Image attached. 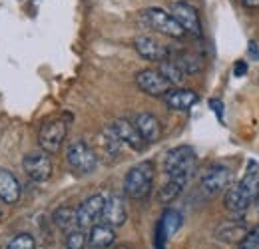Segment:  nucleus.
Segmentation results:
<instances>
[{
  "label": "nucleus",
  "mask_w": 259,
  "mask_h": 249,
  "mask_svg": "<svg viewBox=\"0 0 259 249\" xmlns=\"http://www.w3.org/2000/svg\"><path fill=\"white\" fill-rule=\"evenodd\" d=\"M152 184H154V163L146 159L130 168L124 178V191L132 199H144L150 195Z\"/></svg>",
  "instance_id": "nucleus-1"
},
{
  "label": "nucleus",
  "mask_w": 259,
  "mask_h": 249,
  "mask_svg": "<svg viewBox=\"0 0 259 249\" xmlns=\"http://www.w3.org/2000/svg\"><path fill=\"white\" fill-rule=\"evenodd\" d=\"M195 152L192 146H176L163 157V172L167 178L190 180L195 170Z\"/></svg>",
  "instance_id": "nucleus-2"
},
{
  "label": "nucleus",
  "mask_w": 259,
  "mask_h": 249,
  "mask_svg": "<svg viewBox=\"0 0 259 249\" xmlns=\"http://www.w3.org/2000/svg\"><path fill=\"white\" fill-rule=\"evenodd\" d=\"M140 20L144 26L152 28V30L160 32V34H165L169 38H184L186 36V30L176 22V18L165 12L162 8H146L140 12Z\"/></svg>",
  "instance_id": "nucleus-3"
},
{
  "label": "nucleus",
  "mask_w": 259,
  "mask_h": 249,
  "mask_svg": "<svg viewBox=\"0 0 259 249\" xmlns=\"http://www.w3.org/2000/svg\"><path fill=\"white\" fill-rule=\"evenodd\" d=\"M66 161L76 174L86 176L96 170L98 156L84 140H74L66 150Z\"/></svg>",
  "instance_id": "nucleus-4"
},
{
  "label": "nucleus",
  "mask_w": 259,
  "mask_h": 249,
  "mask_svg": "<svg viewBox=\"0 0 259 249\" xmlns=\"http://www.w3.org/2000/svg\"><path fill=\"white\" fill-rule=\"evenodd\" d=\"M66 134H68V124L64 120H52V122L42 126L38 132V144H40L42 152L56 154L64 144Z\"/></svg>",
  "instance_id": "nucleus-5"
},
{
  "label": "nucleus",
  "mask_w": 259,
  "mask_h": 249,
  "mask_svg": "<svg viewBox=\"0 0 259 249\" xmlns=\"http://www.w3.org/2000/svg\"><path fill=\"white\" fill-rule=\"evenodd\" d=\"M22 168H24L26 176L36 184H42V182L50 180V176H52V159L42 150L26 154L22 159Z\"/></svg>",
  "instance_id": "nucleus-6"
},
{
  "label": "nucleus",
  "mask_w": 259,
  "mask_h": 249,
  "mask_svg": "<svg viewBox=\"0 0 259 249\" xmlns=\"http://www.w3.org/2000/svg\"><path fill=\"white\" fill-rule=\"evenodd\" d=\"M104 203H106V197L102 193H94L90 195L88 199H84L78 208H76V216H78V229H90L94 227L100 218H102V212H104Z\"/></svg>",
  "instance_id": "nucleus-7"
},
{
  "label": "nucleus",
  "mask_w": 259,
  "mask_h": 249,
  "mask_svg": "<svg viewBox=\"0 0 259 249\" xmlns=\"http://www.w3.org/2000/svg\"><path fill=\"white\" fill-rule=\"evenodd\" d=\"M136 84H138V88L142 92L148 94V96H154V98H163L171 90V84L163 78L158 70H152V68L140 70L136 74Z\"/></svg>",
  "instance_id": "nucleus-8"
},
{
  "label": "nucleus",
  "mask_w": 259,
  "mask_h": 249,
  "mask_svg": "<svg viewBox=\"0 0 259 249\" xmlns=\"http://www.w3.org/2000/svg\"><path fill=\"white\" fill-rule=\"evenodd\" d=\"M229 182H231V170L226 165H213L201 176L199 189L205 195H218L220 191L229 187Z\"/></svg>",
  "instance_id": "nucleus-9"
},
{
  "label": "nucleus",
  "mask_w": 259,
  "mask_h": 249,
  "mask_svg": "<svg viewBox=\"0 0 259 249\" xmlns=\"http://www.w3.org/2000/svg\"><path fill=\"white\" fill-rule=\"evenodd\" d=\"M169 14H171V16L176 18V22L186 30V34L201 36V22H199V16H197L194 6H190L188 2H171Z\"/></svg>",
  "instance_id": "nucleus-10"
},
{
  "label": "nucleus",
  "mask_w": 259,
  "mask_h": 249,
  "mask_svg": "<svg viewBox=\"0 0 259 249\" xmlns=\"http://www.w3.org/2000/svg\"><path fill=\"white\" fill-rule=\"evenodd\" d=\"M128 219V212H126V203H124V197L114 193L110 197H106V203H104V212H102V218L100 221L110 225V227H122Z\"/></svg>",
  "instance_id": "nucleus-11"
},
{
  "label": "nucleus",
  "mask_w": 259,
  "mask_h": 249,
  "mask_svg": "<svg viewBox=\"0 0 259 249\" xmlns=\"http://www.w3.org/2000/svg\"><path fill=\"white\" fill-rule=\"evenodd\" d=\"M134 48L138 50V54L150 62H163L169 56V50L163 46L162 42H158L154 36H138L134 40Z\"/></svg>",
  "instance_id": "nucleus-12"
},
{
  "label": "nucleus",
  "mask_w": 259,
  "mask_h": 249,
  "mask_svg": "<svg viewBox=\"0 0 259 249\" xmlns=\"http://www.w3.org/2000/svg\"><path fill=\"white\" fill-rule=\"evenodd\" d=\"M247 233H249V227L243 221L231 219V221H224L222 225L215 227L213 237L218 241H222V243H227V245H239L245 239Z\"/></svg>",
  "instance_id": "nucleus-13"
},
{
  "label": "nucleus",
  "mask_w": 259,
  "mask_h": 249,
  "mask_svg": "<svg viewBox=\"0 0 259 249\" xmlns=\"http://www.w3.org/2000/svg\"><path fill=\"white\" fill-rule=\"evenodd\" d=\"M134 126L140 132V136H142V140L146 144L160 142V138H162V124H160V120L154 114H150V112L138 114L136 120H134Z\"/></svg>",
  "instance_id": "nucleus-14"
},
{
  "label": "nucleus",
  "mask_w": 259,
  "mask_h": 249,
  "mask_svg": "<svg viewBox=\"0 0 259 249\" xmlns=\"http://www.w3.org/2000/svg\"><path fill=\"white\" fill-rule=\"evenodd\" d=\"M112 128H114V132H116V136L120 138V142H122L124 146L132 148L134 152H142V150L148 146V144L142 140V136H140V132L136 130V126L132 124L130 120H126V118L116 120V122L112 124Z\"/></svg>",
  "instance_id": "nucleus-15"
},
{
  "label": "nucleus",
  "mask_w": 259,
  "mask_h": 249,
  "mask_svg": "<svg viewBox=\"0 0 259 249\" xmlns=\"http://www.w3.org/2000/svg\"><path fill=\"white\" fill-rule=\"evenodd\" d=\"M199 96L194 90H188V88H178V90H169V92L163 96V102L169 110H176V112H188L190 108H194L197 104Z\"/></svg>",
  "instance_id": "nucleus-16"
},
{
  "label": "nucleus",
  "mask_w": 259,
  "mask_h": 249,
  "mask_svg": "<svg viewBox=\"0 0 259 249\" xmlns=\"http://www.w3.org/2000/svg\"><path fill=\"white\" fill-rule=\"evenodd\" d=\"M86 239H88L90 249H108L116 241V231H114V227H110L106 223H96L86 233Z\"/></svg>",
  "instance_id": "nucleus-17"
},
{
  "label": "nucleus",
  "mask_w": 259,
  "mask_h": 249,
  "mask_svg": "<svg viewBox=\"0 0 259 249\" xmlns=\"http://www.w3.org/2000/svg\"><path fill=\"white\" fill-rule=\"evenodd\" d=\"M0 199L4 203H16L20 199V184L8 170H0Z\"/></svg>",
  "instance_id": "nucleus-18"
},
{
  "label": "nucleus",
  "mask_w": 259,
  "mask_h": 249,
  "mask_svg": "<svg viewBox=\"0 0 259 249\" xmlns=\"http://www.w3.org/2000/svg\"><path fill=\"white\" fill-rule=\"evenodd\" d=\"M224 205L229 214L233 216H241L247 212V208L251 205V201L247 199V195L237 187V184L226 189V197H224Z\"/></svg>",
  "instance_id": "nucleus-19"
},
{
  "label": "nucleus",
  "mask_w": 259,
  "mask_h": 249,
  "mask_svg": "<svg viewBox=\"0 0 259 249\" xmlns=\"http://www.w3.org/2000/svg\"><path fill=\"white\" fill-rule=\"evenodd\" d=\"M122 142H120V138L116 136V132H114V128L112 126H106L104 130H102V134H100V148H102V154L106 156V159H118L120 154H122Z\"/></svg>",
  "instance_id": "nucleus-20"
},
{
  "label": "nucleus",
  "mask_w": 259,
  "mask_h": 249,
  "mask_svg": "<svg viewBox=\"0 0 259 249\" xmlns=\"http://www.w3.org/2000/svg\"><path fill=\"white\" fill-rule=\"evenodd\" d=\"M237 187L247 195V199L253 203L259 197V165L255 161H249L245 176L237 182Z\"/></svg>",
  "instance_id": "nucleus-21"
},
{
  "label": "nucleus",
  "mask_w": 259,
  "mask_h": 249,
  "mask_svg": "<svg viewBox=\"0 0 259 249\" xmlns=\"http://www.w3.org/2000/svg\"><path fill=\"white\" fill-rule=\"evenodd\" d=\"M52 221L54 225L64 231V233H70L74 229H78V216H76V208H70V205H60L58 210H54L52 214Z\"/></svg>",
  "instance_id": "nucleus-22"
},
{
  "label": "nucleus",
  "mask_w": 259,
  "mask_h": 249,
  "mask_svg": "<svg viewBox=\"0 0 259 249\" xmlns=\"http://www.w3.org/2000/svg\"><path fill=\"white\" fill-rule=\"evenodd\" d=\"M190 180H186V178H167V182L160 187V191H158V199H160V203H171L182 191H184V187L188 184Z\"/></svg>",
  "instance_id": "nucleus-23"
},
{
  "label": "nucleus",
  "mask_w": 259,
  "mask_h": 249,
  "mask_svg": "<svg viewBox=\"0 0 259 249\" xmlns=\"http://www.w3.org/2000/svg\"><path fill=\"white\" fill-rule=\"evenodd\" d=\"M182 223H184V218H182V214L178 210H165L156 227L165 235V239H169L171 235L178 233V229L182 227Z\"/></svg>",
  "instance_id": "nucleus-24"
},
{
  "label": "nucleus",
  "mask_w": 259,
  "mask_h": 249,
  "mask_svg": "<svg viewBox=\"0 0 259 249\" xmlns=\"http://www.w3.org/2000/svg\"><path fill=\"white\" fill-rule=\"evenodd\" d=\"M158 72L162 74L163 78H165L171 86L182 84V82H184V78H186V74L182 72V68L174 62V60H163V62H160L158 64Z\"/></svg>",
  "instance_id": "nucleus-25"
},
{
  "label": "nucleus",
  "mask_w": 259,
  "mask_h": 249,
  "mask_svg": "<svg viewBox=\"0 0 259 249\" xmlns=\"http://www.w3.org/2000/svg\"><path fill=\"white\" fill-rule=\"evenodd\" d=\"M174 62L182 68V72H184L186 76H188V74H197V72L203 68V60H201V56L192 54V52H184V54H180Z\"/></svg>",
  "instance_id": "nucleus-26"
},
{
  "label": "nucleus",
  "mask_w": 259,
  "mask_h": 249,
  "mask_svg": "<svg viewBox=\"0 0 259 249\" xmlns=\"http://www.w3.org/2000/svg\"><path fill=\"white\" fill-rule=\"evenodd\" d=\"M66 249H88V239H86V231L84 229H74L70 233H66Z\"/></svg>",
  "instance_id": "nucleus-27"
},
{
  "label": "nucleus",
  "mask_w": 259,
  "mask_h": 249,
  "mask_svg": "<svg viewBox=\"0 0 259 249\" xmlns=\"http://www.w3.org/2000/svg\"><path fill=\"white\" fill-rule=\"evenodd\" d=\"M6 249H36V239L30 233H18L10 239Z\"/></svg>",
  "instance_id": "nucleus-28"
},
{
  "label": "nucleus",
  "mask_w": 259,
  "mask_h": 249,
  "mask_svg": "<svg viewBox=\"0 0 259 249\" xmlns=\"http://www.w3.org/2000/svg\"><path fill=\"white\" fill-rule=\"evenodd\" d=\"M237 249H259V225L249 229V233L245 235V239L237 245Z\"/></svg>",
  "instance_id": "nucleus-29"
},
{
  "label": "nucleus",
  "mask_w": 259,
  "mask_h": 249,
  "mask_svg": "<svg viewBox=\"0 0 259 249\" xmlns=\"http://www.w3.org/2000/svg\"><path fill=\"white\" fill-rule=\"evenodd\" d=\"M209 106H211V110L218 114V118L222 120V118H224V104H222L220 100H209Z\"/></svg>",
  "instance_id": "nucleus-30"
},
{
  "label": "nucleus",
  "mask_w": 259,
  "mask_h": 249,
  "mask_svg": "<svg viewBox=\"0 0 259 249\" xmlns=\"http://www.w3.org/2000/svg\"><path fill=\"white\" fill-rule=\"evenodd\" d=\"M233 74L237 76V78H241V76H245L247 74V64L243 62V60H239V62L233 66Z\"/></svg>",
  "instance_id": "nucleus-31"
},
{
  "label": "nucleus",
  "mask_w": 259,
  "mask_h": 249,
  "mask_svg": "<svg viewBox=\"0 0 259 249\" xmlns=\"http://www.w3.org/2000/svg\"><path fill=\"white\" fill-rule=\"evenodd\" d=\"M247 50H249V54L253 56V60H259V50H257V44L251 40L249 42V46H247Z\"/></svg>",
  "instance_id": "nucleus-32"
},
{
  "label": "nucleus",
  "mask_w": 259,
  "mask_h": 249,
  "mask_svg": "<svg viewBox=\"0 0 259 249\" xmlns=\"http://www.w3.org/2000/svg\"><path fill=\"white\" fill-rule=\"evenodd\" d=\"M241 4H243L245 8H249V10L259 8V0H241Z\"/></svg>",
  "instance_id": "nucleus-33"
},
{
  "label": "nucleus",
  "mask_w": 259,
  "mask_h": 249,
  "mask_svg": "<svg viewBox=\"0 0 259 249\" xmlns=\"http://www.w3.org/2000/svg\"><path fill=\"white\" fill-rule=\"evenodd\" d=\"M114 249H134L132 245H128V243H122V245H116Z\"/></svg>",
  "instance_id": "nucleus-34"
},
{
  "label": "nucleus",
  "mask_w": 259,
  "mask_h": 249,
  "mask_svg": "<svg viewBox=\"0 0 259 249\" xmlns=\"http://www.w3.org/2000/svg\"><path fill=\"white\" fill-rule=\"evenodd\" d=\"M0 218H2V212H0Z\"/></svg>",
  "instance_id": "nucleus-35"
}]
</instances>
